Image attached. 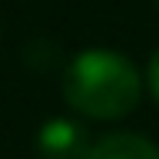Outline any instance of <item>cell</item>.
Returning <instances> with one entry per match:
<instances>
[{"mask_svg": "<svg viewBox=\"0 0 159 159\" xmlns=\"http://www.w3.org/2000/svg\"><path fill=\"white\" fill-rule=\"evenodd\" d=\"M89 143L86 129L73 119H50L37 133V152L40 159H89Z\"/></svg>", "mask_w": 159, "mask_h": 159, "instance_id": "2", "label": "cell"}, {"mask_svg": "<svg viewBox=\"0 0 159 159\" xmlns=\"http://www.w3.org/2000/svg\"><path fill=\"white\" fill-rule=\"evenodd\" d=\"M89 159H159V149L136 133H109L93 143Z\"/></svg>", "mask_w": 159, "mask_h": 159, "instance_id": "3", "label": "cell"}, {"mask_svg": "<svg viewBox=\"0 0 159 159\" xmlns=\"http://www.w3.org/2000/svg\"><path fill=\"white\" fill-rule=\"evenodd\" d=\"M146 83H149V93L159 99V50L149 57V70H146Z\"/></svg>", "mask_w": 159, "mask_h": 159, "instance_id": "4", "label": "cell"}, {"mask_svg": "<svg viewBox=\"0 0 159 159\" xmlns=\"http://www.w3.org/2000/svg\"><path fill=\"white\" fill-rule=\"evenodd\" d=\"M63 96L89 119H119L139 106L143 80L116 50H83L66 66Z\"/></svg>", "mask_w": 159, "mask_h": 159, "instance_id": "1", "label": "cell"}]
</instances>
